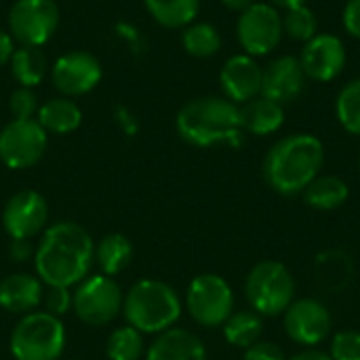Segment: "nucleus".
I'll return each mask as SVG.
<instances>
[{"label":"nucleus","instance_id":"obj_3","mask_svg":"<svg viewBox=\"0 0 360 360\" xmlns=\"http://www.w3.org/2000/svg\"><path fill=\"white\" fill-rule=\"evenodd\" d=\"M179 137L196 148L240 141V108L228 97L205 95L188 101L175 118Z\"/></svg>","mask_w":360,"mask_h":360},{"label":"nucleus","instance_id":"obj_23","mask_svg":"<svg viewBox=\"0 0 360 360\" xmlns=\"http://www.w3.org/2000/svg\"><path fill=\"white\" fill-rule=\"evenodd\" d=\"M133 243L124 234H108L95 245V262L105 276H118L133 262Z\"/></svg>","mask_w":360,"mask_h":360},{"label":"nucleus","instance_id":"obj_2","mask_svg":"<svg viewBox=\"0 0 360 360\" xmlns=\"http://www.w3.org/2000/svg\"><path fill=\"white\" fill-rule=\"evenodd\" d=\"M325 165V146L312 133H293L278 139L266 154L262 175L266 184L283 194H302Z\"/></svg>","mask_w":360,"mask_h":360},{"label":"nucleus","instance_id":"obj_9","mask_svg":"<svg viewBox=\"0 0 360 360\" xmlns=\"http://www.w3.org/2000/svg\"><path fill=\"white\" fill-rule=\"evenodd\" d=\"M283 17L270 2H253L238 15L236 38L247 55H270L283 40Z\"/></svg>","mask_w":360,"mask_h":360},{"label":"nucleus","instance_id":"obj_8","mask_svg":"<svg viewBox=\"0 0 360 360\" xmlns=\"http://www.w3.org/2000/svg\"><path fill=\"white\" fill-rule=\"evenodd\" d=\"M122 289L105 274L86 276L72 293V310L89 327H105L122 312Z\"/></svg>","mask_w":360,"mask_h":360},{"label":"nucleus","instance_id":"obj_26","mask_svg":"<svg viewBox=\"0 0 360 360\" xmlns=\"http://www.w3.org/2000/svg\"><path fill=\"white\" fill-rule=\"evenodd\" d=\"M264 333V321L257 312L253 310H240L232 312L230 319L224 323V338L228 344L247 350L255 342L262 340Z\"/></svg>","mask_w":360,"mask_h":360},{"label":"nucleus","instance_id":"obj_12","mask_svg":"<svg viewBox=\"0 0 360 360\" xmlns=\"http://www.w3.org/2000/svg\"><path fill=\"white\" fill-rule=\"evenodd\" d=\"M283 325L291 342L304 348H316L329 340L333 319L323 302L314 297H300L283 312Z\"/></svg>","mask_w":360,"mask_h":360},{"label":"nucleus","instance_id":"obj_6","mask_svg":"<svg viewBox=\"0 0 360 360\" xmlns=\"http://www.w3.org/2000/svg\"><path fill=\"white\" fill-rule=\"evenodd\" d=\"M245 297L259 316H278L295 300V278L285 264L264 259L249 270L245 278Z\"/></svg>","mask_w":360,"mask_h":360},{"label":"nucleus","instance_id":"obj_21","mask_svg":"<svg viewBox=\"0 0 360 360\" xmlns=\"http://www.w3.org/2000/svg\"><path fill=\"white\" fill-rule=\"evenodd\" d=\"M314 276L325 291L340 293L342 289H346L350 285V281L354 276L352 257L338 249L323 251L314 262Z\"/></svg>","mask_w":360,"mask_h":360},{"label":"nucleus","instance_id":"obj_30","mask_svg":"<svg viewBox=\"0 0 360 360\" xmlns=\"http://www.w3.org/2000/svg\"><path fill=\"white\" fill-rule=\"evenodd\" d=\"M335 116L350 135L360 137V78L346 82L338 93Z\"/></svg>","mask_w":360,"mask_h":360},{"label":"nucleus","instance_id":"obj_15","mask_svg":"<svg viewBox=\"0 0 360 360\" xmlns=\"http://www.w3.org/2000/svg\"><path fill=\"white\" fill-rule=\"evenodd\" d=\"M51 76L57 91L65 97H78L97 86L101 80V63L91 53L74 51L55 61Z\"/></svg>","mask_w":360,"mask_h":360},{"label":"nucleus","instance_id":"obj_22","mask_svg":"<svg viewBox=\"0 0 360 360\" xmlns=\"http://www.w3.org/2000/svg\"><path fill=\"white\" fill-rule=\"evenodd\" d=\"M38 122L46 133L68 135L76 131L82 122L80 108L68 97H55L38 108Z\"/></svg>","mask_w":360,"mask_h":360},{"label":"nucleus","instance_id":"obj_5","mask_svg":"<svg viewBox=\"0 0 360 360\" xmlns=\"http://www.w3.org/2000/svg\"><path fill=\"white\" fill-rule=\"evenodd\" d=\"M65 327L61 319L34 310L23 314L11 331L8 350L15 360H59L65 350Z\"/></svg>","mask_w":360,"mask_h":360},{"label":"nucleus","instance_id":"obj_35","mask_svg":"<svg viewBox=\"0 0 360 360\" xmlns=\"http://www.w3.org/2000/svg\"><path fill=\"white\" fill-rule=\"evenodd\" d=\"M243 360H287L285 352L274 342H255L245 350Z\"/></svg>","mask_w":360,"mask_h":360},{"label":"nucleus","instance_id":"obj_16","mask_svg":"<svg viewBox=\"0 0 360 360\" xmlns=\"http://www.w3.org/2000/svg\"><path fill=\"white\" fill-rule=\"evenodd\" d=\"M262 80H264V68L257 63L255 57L247 53L232 55L219 72V84L224 97H228L236 105H243L255 99L257 95H262Z\"/></svg>","mask_w":360,"mask_h":360},{"label":"nucleus","instance_id":"obj_11","mask_svg":"<svg viewBox=\"0 0 360 360\" xmlns=\"http://www.w3.org/2000/svg\"><path fill=\"white\" fill-rule=\"evenodd\" d=\"M59 8L53 0H17L8 13V27L21 46H40L57 30Z\"/></svg>","mask_w":360,"mask_h":360},{"label":"nucleus","instance_id":"obj_32","mask_svg":"<svg viewBox=\"0 0 360 360\" xmlns=\"http://www.w3.org/2000/svg\"><path fill=\"white\" fill-rule=\"evenodd\" d=\"M329 356L333 360H360V331H340L331 338Z\"/></svg>","mask_w":360,"mask_h":360},{"label":"nucleus","instance_id":"obj_27","mask_svg":"<svg viewBox=\"0 0 360 360\" xmlns=\"http://www.w3.org/2000/svg\"><path fill=\"white\" fill-rule=\"evenodd\" d=\"M146 6L160 25L177 30L196 19L200 0H146Z\"/></svg>","mask_w":360,"mask_h":360},{"label":"nucleus","instance_id":"obj_28","mask_svg":"<svg viewBox=\"0 0 360 360\" xmlns=\"http://www.w3.org/2000/svg\"><path fill=\"white\" fill-rule=\"evenodd\" d=\"M181 44L188 55L207 59V57H213L221 49V36L217 27L211 23H190L184 27Z\"/></svg>","mask_w":360,"mask_h":360},{"label":"nucleus","instance_id":"obj_39","mask_svg":"<svg viewBox=\"0 0 360 360\" xmlns=\"http://www.w3.org/2000/svg\"><path fill=\"white\" fill-rule=\"evenodd\" d=\"M287 360H333L327 352H323V350H316V348H308V350H304V352H300V354H295L293 359H287Z\"/></svg>","mask_w":360,"mask_h":360},{"label":"nucleus","instance_id":"obj_18","mask_svg":"<svg viewBox=\"0 0 360 360\" xmlns=\"http://www.w3.org/2000/svg\"><path fill=\"white\" fill-rule=\"evenodd\" d=\"M44 285L38 276L15 272L0 281V308L11 314H30L42 302Z\"/></svg>","mask_w":360,"mask_h":360},{"label":"nucleus","instance_id":"obj_33","mask_svg":"<svg viewBox=\"0 0 360 360\" xmlns=\"http://www.w3.org/2000/svg\"><path fill=\"white\" fill-rule=\"evenodd\" d=\"M40 306L44 308V312L61 319L65 312L72 310V291L68 287H51V285H44Z\"/></svg>","mask_w":360,"mask_h":360},{"label":"nucleus","instance_id":"obj_1","mask_svg":"<svg viewBox=\"0 0 360 360\" xmlns=\"http://www.w3.org/2000/svg\"><path fill=\"white\" fill-rule=\"evenodd\" d=\"M95 262V243L76 221H57L49 226L34 251L36 276L42 285L76 287L89 276Z\"/></svg>","mask_w":360,"mask_h":360},{"label":"nucleus","instance_id":"obj_14","mask_svg":"<svg viewBox=\"0 0 360 360\" xmlns=\"http://www.w3.org/2000/svg\"><path fill=\"white\" fill-rule=\"evenodd\" d=\"M348 53L344 40L329 32H319L312 40H308L300 53V63L304 68L306 78L314 82H331L335 80L346 65Z\"/></svg>","mask_w":360,"mask_h":360},{"label":"nucleus","instance_id":"obj_10","mask_svg":"<svg viewBox=\"0 0 360 360\" xmlns=\"http://www.w3.org/2000/svg\"><path fill=\"white\" fill-rule=\"evenodd\" d=\"M46 150V131L34 118H13L0 131V160L15 171L34 167Z\"/></svg>","mask_w":360,"mask_h":360},{"label":"nucleus","instance_id":"obj_19","mask_svg":"<svg viewBox=\"0 0 360 360\" xmlns=\"http://www.w3.org/2000/svg\"><path fill=\"white\" fill-rule=\"evenodd\" d=\"M146 360H207V348L192 331L173 327L156 335Z\"/></svg>","mask_w":360,"mask_h":360},{"label":"nucleus","instance_id":"obj_41","mask_svg":"<svg viewBox=\"0 0 360 360\" xmlns=\"http://www.w3.org/2000/svg\"><path fill=\"white\" fill-rule=\"evenodd\" d=\"M274 8H283V11H287V8H293V6H302V4H306L308 0H268Z\"/></svg>","mask_w":360,"mask_h":360},{"label":"nucleus","instance_id":"obj_20","mask_svg":"<svg viewBox=\"0 0 360 360\" xmlns=\"http://www.w3.org/2000/svg\"><path fill=\"white\" fill-rule=\"evenodd\" d=\"M238 108H240V127L251 135L268 137L285 124V105L264 95H257L255 99Z\"/></svg>","mask_w":360,"mask_h":360},{"label":"nucleus","instance_id":"obj_42","mask_svg":"<svg viewBox=\"0 0 360 360\" xmlns=\"http://www.w3.org/2000/svg\"><path fill=\"white\" fill-rule=\"evenodd\" d=\"M359 167H360V154H359Z\"/></svg>","mask_w":360,"mask_h":360},{"label":"nucleus","instance_id":"obj_34","mask_svg":"<svg viewBox=\"0 0 360 360\" xmlns=\"http://www.w3.org/2000/svg\"><path fill=\"white\" fill-rule=\"evenodd\" d=\"M8 108H11L13 118H19V120L34 118V114L38 112V97H36V93L32 89L21 86V89L11 93Z\"/></svg>","mask_w":360,"mask_h":360},{"label":"nucleus","instance_id":"obj_31","mask_svg":"<svg viewBox=\"0 0 360 360\" xmlns=\"http://www.w3.org/2000/svg\"><path fill=\"white\" fill-rule=\"evenodd\" d=\"M281 17H283V34H287L291 40L306 44L308 40H312L319 34L316 13L308 4L287 8Z\"/></svg>","mask_w":360,"mask_h":360},{"label":"nucleus","instance_id":"obj_36","mask_svg":"<svg viewBox=\"0 0 360 360\" xmlns=\"http://www.w3.org/2000/svg\"><path fill=\"white\" fill-rule=\"evenodd\" d=\"M342 23L352 38L360 40V0H348L342 13Z\"/></svg>","mask_w":360,"mask_h":360},{"label":"nucleus","instance_id":"obj_29","mask_svg":"<svg viewBox=\"0 0 360 360\" xmlns=\"http://www.w3.org/2000/svg\"><path fill=\"white\" fill-rule=\"evenodd\" d=\"M105 354L110 360H139L143 356V333L131 325L114 329L105 340Z\"/></svg>","mask_w":360,"mask_h":360},{"label":"nucleus","instance_id":"obj_38","mask_svg":"<svg viewBox=\"0 0 360 360\" xmlns=\"http://www.w3.org/2000/svg\"><path fill=\"white\" fill-rule=\"evenodd\" d=\"M13 51H15V49H13V38L0 30V68H2L4 63H8V61H11Z\"/></svg>","mask_w":360,"mask_h":360},{"label":"nucleus","instance_id":"obj_24","mask_svg":"<svg viewBox=\"0 0 360 360\" xmlns=\"http://www.w3.org/2000/svg\"><path fill=\"white\" fill-rule=\"evenodd\" d=\"M302 196H304V202L316 211H335L348 200L350 188L338 175H319L302 192Z\"/></svg>","mask_w":360,"mask_h":360},{"label":"nucleus","instance_id":"obj_13","mask_svg":"<svg viewBox=\"0 0 360 360\" xmlns=\"http://www.w3.org/2000/svg\"><path fill=\"white\" fill-rule=\"evenodd\" d=\"M49 202L36 190L13 194L2 209V226L11 240H32L46 230Z\"/></svg>","mask_w":360,"mask_h":360},{"label":"nucleus","instance_id":"obj_25","mask_svg":"<svg viewBox=\"0 0 360 360\" xmlns=\"http://www.w3.org/2000/svg\"><path fill=\"white\" fill-rule=\"evenodd\" d=\"M8 63H11L13 78L21 86H27V89L40 84L49 70L46 57L38 46H21V49L13 51V57Z\"/></svg>","mask_w":360,"mask_h":360},{"label":"nucleus","instance_id":"obj_17","mask_svg":"<svg viewBox=\"0 0 360 360\" xmlns=\"http://www.w3.org/2000/svg\"><path fill=\"white\" fill-rule=\"evenodd\" d=\"M306 74L295 55H281L264 65V80H262V95L274 99L278 103H289L304 93Z\"/></svg>","mask_w":360,"mask_h":360},{"label":"nucleus","instance_id":"obj_40","mask_svg":"<svg viewBox=\"0 0 360 360\" xmlns=\"http://www.w3.org/2000/svg\"><path fill=\"white\" fill-rule=\"evenodd\" d=\"M255 0H221L224 6H228L230 11H236V13H243L245 8H249Z\"/></svg>","mask_w":360,"mask_h":360},{"label":"nucleus","instance_id":"obj_4","mask_svg":"<svg viewBox=\"0 0 360 360\" xmlns=\"http://www.w3.org/2000/svg\"><path fill=\"white\" fill-rule=\"evenodd\" d=\"M184 310L179 293L156 278L137 281L122 300L127 325L143 335H158L175 327Z\"/></svg>","mask_w":360,"mask_h":360},{"label":"nucleus","instance_id":"obj_37","mask_svg":"<svg viewBox=\"0 0 360 360\" xmlns=\"http://www.w3.org/2000/svg\"><path fill=\"white\" fill-rule=\"evenodd\" d=\"M34 251H36V249L32 247L30 240H11V247H8L11 259H13V262H19V264L32 259V257H34Z\"/></svg>","mask_w":360,"mask_h":360},{"label":"nucleus","instance_id":"obj_7","mask_svg":"<svg viewBox=\"0 0 360 360\" xmlns=\"http://www.w3.org/2000/svg\"><path fill=\"white\" fill-rule=\"evenodd\" d=\"M186 310L200 327H224L234 312V291L219 274H198L188 285Z\"/></svg>","mask_w":360,"mask_h":360}]
</instances>
